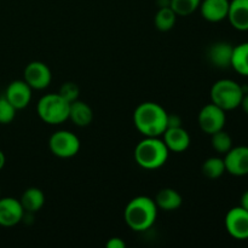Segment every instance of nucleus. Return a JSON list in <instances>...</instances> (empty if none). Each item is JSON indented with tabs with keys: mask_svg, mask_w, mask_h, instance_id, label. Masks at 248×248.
I'll use <instances>...</instances> for the list:
<instances>
[{
	"mask_svg": "<svg viewBox=\"0 0 248 248\" xmlns=\"http://www.w3.org/2000/svg\"><path fill=\"white\" fill-rule=\"evenodd\" d=\"M245 93L246 92L236 81L222 79L213 84L211 89V99L213 104L222 108L224 111L232 110L240 107Z\"/></svg>",
	"mask_w": 248,
	"mask_h": 248,
	"instance_id": "5",
	"label": "nucleus"
},
{
	"mask_svg": "<svg viewBox=\"0 0 248 248\" xmlns=\"http://www.w3.org/2000/svg\"><path fill=\"white\" fill-rule=\"evenodd\" d=\"M154 201L156 203L157 208L170 212V211H176L181 207L182 203H183V198L174 189L165 188L157 193Z\"/></svg>",
	"mask_w": 248,
	"mask_h": 248,
	"instance_id": "18",
	"label": "nucleus"
},
{
	"mask_svg": "<svg viewBox=\"0 0 248 248\" xmlns=\"http://www.w3.org/2000/svg\"><path fill=\"white\" fill-rule=\"evenodd\" d=\"M182 126V120L178 115L167 116V128L169 127H179Z\"/></svg>",
	"mask_w": 248,
	"mask_h": 248,
	"instance_id": "28",
	"label": "nucleus"
},
{
	"mask_svg": "<svg viewBox=\"0 0 248 248\" xmlns=\"http://www.w3.org/2000/svg\"><path fill=\"white\" fill-rule=\"evenodd\" d=\"M69 104V102L58 93H48L39 99L36 111L44 123L48 125H60L68 120Z\"/></svg>",
	"mask_w": 248,
	"mask_h": 248,
	"instance_id": "4",
	"label": "nucleus"
},
{
	"mask_svg": "<svg viewBox=\"0 0 248 248\" xmlns=\"http://www.w3.org/2000/svg\"><path fill=\"white\" fill-rule=\"evenodd\" d=\"M16 111L17 109L7 101L6 97H0V124L1 125L12 123L16 116Z\"/></svg>",
	"mask_w": 248,
	"mask_h": 248,
	"instance_id": "25",
	"label": "nucleus"
},
{
	"mask_svg": "<svg viewBox=\"0 0 248 248\" xmlns=\"http://www.w3.org/2000/svg\"><path fill=\"white\" fill-rule=\"evenodd\" d=\"M68 120H72L73 124L79 127H85V126H89L93 120V111L89 104L77 99L69 104Z\"/></svg>",
	"mask_w": 248,
	"mask_h": 248,
	"instance_id": "17",
	"label": "nucleus"
},
{
	"mask_svg": "<svg viewBox=\"0 0 248 248\" xmlns=\"http://www.w3.org/2000/svg\"><path fill=\"white\" fill-rule=\"evenodd\" d=\"M159 7H167L171 5V0H157Z\"/></svg>",
	"mask_w": 248,
	"mask_h": 248,
	"instance_id": "31",
	"label": "nucleus"
},
{
	"mask_svg": "<svg viewBox=\"0 0 248 248\" xmlns=\"http://www.w3.org/2000/svg\"><path fill=\"white\" fill-rule=\"evenodd\" d=\"M167 116L164 108L154 102H144L136 108L133 124L145 137H160L167 128Z\"/></svg>",
	"mask_w": 248,
	"mask_h": 248,
	"instance_id": "1",
	"label": "nucleus"
},
{
	"mask_svg": "<svg viewBox=\"0 0 248 248\" xmlns=\"http://www.w3.org/2000/svg\"><path fill=\"white\" fill-rule=\"evenodd\" d=\"M201 171H202L203 176L208 179L219 178L227 171L225 170L224 159H220V157H208L202 164Z\"/></svg>",
	"mask_w": 248,
	"mask_h": 248,
	"instance_id": "22",
	"label": "nucleus"
},
{
	"mask_svg": "<svg viewBox=\"0 0 248 248\" xmlns=\"http://www.w3.org/2000/svg\"><path fill=\"white\" fill-rule=\"evenodd\" d=\"M157 217V206L148 196H137L127 203L124 212L126 224L133 232H145L154 225Z\"/></svg>",
	"mask_w": 248,
	"mask_h": 248,
	"instance_id": "2",
	"label": "nucleus"
},
{
	"mask_svg": "<svg viewBox=\"0 0 248 248\" xmlns=\"http://www.w3.org/2000/svg\"><path fill=\"white\" fill-rule=\"evenodd\" d=\"M227 116L225 111L216 104L210 103L203 107L198 116V123L201 130L207 135L217 132L224 128Z\"/></svg>",
	"mask_w": 248,
	"mask_h": 248,
	"instance_id": "7",
	"label": "nucleus"
},
{
	"mask_svg": "<svg viewBox=\"0 0 248 248\" xmlns=\"http://www.w3.org/2000/svg\"><path fill=\"white\" fill-rule=\"evenodd\" d=\"M232 67L239 74L248 77V43L235 46L232 51Z\"/></svg>",
	"mask_w": 248,
	"mask_h": 248,
	"instance_id": "20",
	"label": "nucleus"
},
{
	"mask_svg": "<svg viewBox=\"0 0 248 248\" xmlns=\"http://www.w3.org/2000/svg\"><path fill=\"white\" fill-rule=\"evenodd\" d=\"M107 248H126V244L120 237H111L107 242Z\"/></svg>",
	"mask_w": 248,
	"mask_h": 248,
	"instance_id": "27",
	"label": "nucleus"
},
{
	"mask_svg": "<svg viewBox=\"0 0 248 248\" xmlns=\"http://www.w3.org/2000/svg\"><path fill=\"white\" fill-rule=\"evenodd\" d=\"M227 18L237 31H248V0H232Z\"/></svg>",
	"mask_w": 248,
	"mask_h": 248,
	"instance_id": "16",
	"label": "nucleus"
},
{
	"mask_svg": "<svg viewBox=\"0 0 248 248\" xmlns=\"http://www.w3.org/2000/svg\"><path fill=\"white\" fill-rule=\"evenodd\" d=\"M240 106L242 107V109H244V111L248 115V93L244 94V98H242L241 104H240Z\"/></svg>",
	"mask_w": 248,
	"mask_h": 248,
	"instance_id": "30",
	"label": "nucleus"
},
{
	"mask_svg": "<svg viewBox=\"0 0 248 248\" xmlns=\"http://www.w3.org/2000/svg\"><path fill=\"white\" fill-rule=\"evenodd\" d=\"M19 201H21L24 212L35 213L39 210H41V207L45 203V194L39 188H28L22 194V198Z\"/></svg>",
	"mask_w": 248,
	"mask_h": 248,
	"instance_id": "19",
	"label": "nucleus"
},
{
	"mask_svg": "<svg viewBox=\"0 0 248 248\" xmlns=\"http://www.w3.org/2000/svg\"><path fill=\"white\" fill-rule=\"evenodd\" d=\"M234 46L225 41H218L213 44L208 50V60L215 67L227 69L232 67V58Z\"/></svg>",
	"mask_w": 248,
	"mask_h": 248,
	"instance_id": "15",
	"label": "nucleus"
},
{
	"mask_svg": "<svg viewBox=\"0 0 248 248\" xmlns=\"http://www.w3.org/2000/svg\"><path fill=\"white\" fill-rule=\"evenodd\" d=\"M170 150L159 137H145L135 149V160L142 169L156 170L166 164Z\"/></svg>",
	"mask_w": 248,
	"mask_h": 248,
	"instance_id": "3",
	"label": "nucleus"
},
{
	"mask_svg": "<svg viewBox=\"0 0 248 248\" xmlns=\"http://www.w3.org/2000/svg\"><path fill=\"white\" fill-rule=\"evenodd\" d=\"M212 147L219 154H227L232 148V140L229 133L225 132L224 130L217 131L212 133Z\"/></svg>",
	"mask_w": 248,
	"mask_h": 248,
	"instance_id": "23",
	"label": "nucleus"
},
{
	"mask_svg": "<svg viewBox=\"0 0 248 248\" xmlns=\"http://www.w3.org/2000/svg\"><path fill=\"white\" fill-rule=\"evenodd\" d=\"M162 136H164L162 140L170 152L183 153L190 145V136L182 126L166 128Z\"/></svg>",
	"mask_w": 248,
	"mask_h": 248,
	"instance_id": "13",
	"label": "nucleus"
},
{
	"mask_svg": "<svg viewBox=\"0 0 248 248\" xmlns=\"http://www.w3.org/2000/svg\"><path fill=\"white\" fill-rule=\"evenodd\" d=\"M225 229L236 240L248 239V211L241 206L234 207L225 216Z\"/></svg>",
	"mask_w": 248,
	"mask_h": 248,
	"instance_id": "9",
	"label": "nucleus"
},
{
	"mask_svg": "<svg viewBox=\"0 0 248 248\" xmlns=\"http://www.w3.org/2000/svg\"><path fill=\"white\" fill-rule=\"evenodd\" d=\"M241 206L242 208H245V210L248 211V190L246 193H244V195L241 196Z\"/></svg>",
	"mask_w": 248,
	"mask_h": 248,
	"instance_id": "29",
	"label": "nucleus"
},
{
	"mask_svg": "<svg viewBox=\"0 0 248 248\" xmlns=\"http://www.w3.org/2000/svg\"><path fill=\"white\" fill-rule=\"evenodd\" d=\"M31 87L24 80H15L7 86L5 97L17 109H24L31 99Z\"/></svg>",
	"mask_w": 248,
	"mask_h": 248,
	"instance_id": "12",
	"label": "nucleus"
},
{
	"mask_svg": "<svg viewBox=\"0 0 248 248\" xmlns=\"http://www.w3.org/2000/svg\"><path fill=\"white\" fill-rule=\"evenodd\" d=\"M229 0H201L200 11L208 22H220L228 17Z\"/></svg>",
	"mask_w": 248,
	"mask_h": 248,
	"instance_id": "14",
	"label": "nucleus"
},
{
	"mask_svg": "<svg viewBox=\"0 0 248 248\" xmlns=\"http://www.w3.org/2000/svg\"><path fill=\"white\" fill-rule=\"evenodd\" d=\"M24 217L21 201L15 198H0V225L11 228L18 224Z\"/></svg>",
	"mask_w": 248,
	"mask_h": 248,
	"instance_id": "10",
	"label": "nucleus"
},
{
	"mask_svg": "<svg viewBox=\"0 0 248 248\" xmlns=\"http://www.w3.org/2000/svg\"><path fill=\"white\" fill-rule=\"evenodd\" d=\"M51 153L57 157L69 159L75 156L80 150V140L78 136L70 131L61 130L53 133L48 140Z\"/></svg>",
	"mask_w": 248,
	"mask_h": 248,
	"instance_id": "6",
	"label": "nucleus"
},
{
	"mask_svg": "<svg viewBox=\"0 0 248 248\" xmlns=\"http://www.w3.org/2000/svg\"><path fill=\"white\" fill-rule=\"evenodd\" d=\"M225 170L230 174L242 177L248 174V147L232 148L225 154Z\"/></svg>",
	"mask_w": 248,
	"mask_h": 248,
	"instance_id": "11",
	"label": "nucleus"
},
{
	"mask_svg": "<svg viewBox=\"0 0 248 248\" xmlns=\"http://www.w3.org/2000/svg\"><path fill=\"white\" fill-rule=\"evenodd\" d=\"M79 93H80L79 86H78L75 82H70V81L64 82V84L61 86L60 92H58V94L62 96L63 98H64L67 102H69V103L79 99Z\"/></svg>",
	"mask_w": 248,
	"mask_h": 248,
	"instance_id": "26",
	"label": "nucleus"
},
{
	"mask_svg": "<svg viewBox=\"0 0 248 248\" xmlns=\"http://www.w3.org/2000/svg\"><path fill=\"white\" fill-rule=\"evenodd\" d=\"M201 0H171V7L177 16H189L200 7Z\"/></svg>",
	"mask_w": 248,
	"mask_h": 248,
	"instance_id": "24",
	"label": "nucleus"
},
{
	"mask_svg": "<svg viewBox=\"0 0 248 248\" xmlns=\"http://www.w3.org/2000/svg\"><path fill=\"white\" fill-rule=\"evenodd\" d=\"M5 161H6V159H5V154L1 152V150H0V171L4 169Z\"/></svg>",
	"mask_w": 248,
	"mask_h": 248,
	"instance_id": "32",
	"label": "nucleus"
},
{
	"mask_svg": "<svg viewBox=\"0 0 248 248\" xmlns=\"http://www.w3.org/2000/svg\"><path fill=\"white\" fill-rule=\"evenodd\" d=\"M24 81L34 90H44L51 84L52 74L47 65L40 61H34L24 68Z\"/></svg>",
	"mask_w": 248,
	"mask_h": 248,
	"instance_id": "8",
	"label": "nucleus"
},
{
	"mask_svg": "<svg viewBox=\"0 0 248 248\" xmlns=\"http://www.w3.org/2000/svg\"><path fill=\"white\" fill-rule=\"evenodd\" d=\"M177 15L170 6L159 7V11L155 15V27L160 31H171L176 24Z\"/></svg>",
	"mask_w": 248,
	"mask_h": 248,
	"instance_id": "21",
	"label": "nucleus"
}]
</instances>
